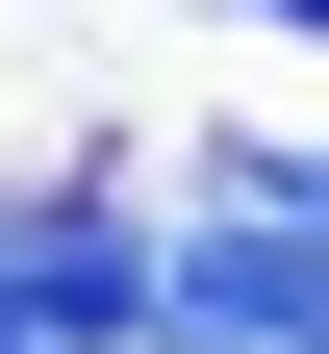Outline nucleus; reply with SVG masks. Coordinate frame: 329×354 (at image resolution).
I'll return each instance as SVG.
<instances>
[{
    "mask_svg": "<svg viewBox=\"0 0 329 354\" xmlns=\"http://www.w3.org/2000/svg\"><path fill=\"white\" fill-rule=\"evenodd\" d=\"M0 354H51V329H26V304H0Z\"/></svg>",
    "mask_w": 329,
    "mask_h": 354,
    "instance_id": "nucleus-4",
    "label": "nucleus"
},
{
    "mask_svg": "<svg viewBox=\"0 0 329 354\" xmlns=\"http://www.w3.org/2000/svg\"><path fill=\"white\" fill-rule=\"evenodd\" d=\"M0 304L51 354H152V228L127 203H0Z\"/></svg>",
    "mask_w": 329,
    "mask_h": 354,
    "instance_id": "nucleus-2",
    "label": "nucleus"
},
{
    "mask_svg": "<svg viewBox=\"0 0 329 354\" xmlns=\"http://www.w3.org/2000/svg\"><path fill=\"white\" fill-rule=\"evenodd\" d=\"M152 354H329V279H304V152H228L203 228L152 253Z\"/></svg>",
    "mask_w": 329,
    "mask_h": 354,
    "instance_id": "nucleus-1",
    "label": "nucleus"
},
{
    "mask_svg": "<svg viewBox=\"0 0 329 354\" xmlns=\"http://www.w3.org/2000/svg\"><path fill=\"white\" fill-rule=\"evenodd\" d=\"M228 26H304V0H228Z\"/></svg>",
    "mask_w": 329,
    "mask_h": 354,
    "instance_id": "nucleus-3",
    "label": "nucleus"
}]
</instances>
